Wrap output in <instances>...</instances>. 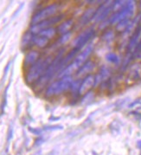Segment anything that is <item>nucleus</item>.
Returning <instances> with one entry per match:
<instances>
[{
  "label": "nucleus",
  "instance_id": "f257e3e1",
  "mask_svg": "<svg viewBox=\"0 0 141 155\" xmlns=\"http://www.w3.org/2000/svg\"><path fill=\"white\" fill-rule=\"evenodd\" d=\"M46 62L40 61V62H37L33 65V67L30 69L28 75H27V80L28 81H33L37 79V77L41 74L43 69L45 68Z\"/></svg>",
  "mask_w": 141,
  "mask_h": 155
},
{
  "label": "nucleus",
  "instance_id": "f03ea898",
  "mask_svg": "<svg viewBox=\"0 0 141 155\" xmlns=\"http://www.w3.org/2000/svg\"><path fill=\"white\" fill-rule=\"evenodd\" d=\"M55 9L54 5L45 8L44 10H43V11H41L40 12L37 13V15L34 17V18H33V23H37L38 21H40V20H42V19L45 18L49 17L50 15H52L53 13L55 12Z\"/></svg>",
  "mask_w": 141,
  "mask_h": 155
},
{
  "label": "nucleus",
  "instance_id": "7ed1b4c3",
  "mask_svg": "<svg viewBox=\"0 0 141 155\" xmlns=\"http://www.w3.org/2000/svg\"><path fill=\"white\" fill-rule=\"evenodd\" d=\"M37 57H38V53H37V51H31L27 56H25V64L26 66L33 64L34 62L37 61Z\"/></svg>",
  "mask_w": 141,
  "mask_h": 155
},
{
  "label": "nucleus",
  "instance_id": "20e7f679",
  "mask_svg": "<svg viewBox=\"0 0 141 155\" xmlns=\"http://www.w3.org/2000/svg\"><path fill=\"white\" fill-rule=\"evenodd\" d=\"M35 44L38 47H44L48 44V39L46 37H37L35 39Z\"/></svg>",
  "mask_w": 141,
  "mask_h": 155
}]
</instances>
